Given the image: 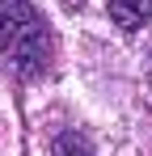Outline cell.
Returning <instances> with one entry per match:
<instances>
[{"label":"cell","instance_id":"cell-4","mask_svg":"<svg viewBox=\"0 0 152 156\" xmlns=\"http://www.w3.org/2000/svg\"><path fill=\"white\" fill-rule=\"evenodd\" d=\"M148 80H152V59H148Z\"/></svg>","mask_w":152,"mask_h":156},{"label":"cell","instance_id":"cell-3","mask_svg":"<svg viewBox=\"0 0 152 156\" xmlns=\"http://www.w3.org/2000/svg\"><path fill=\"white\" fill-rule=\"evenodd\" d=\"M51 156H93V152L85 148V139H76V135H59Z\"/></svg>","mask_w":152,"mask_h":156},{"label":"cell","instance_id":"cell-2","mask_svg":"<svg viewBox=\"0 0 152 156\" xmlns=\"http://www.w3.org/2000/svg\"><path fill=\"white\" fill-rule=\"evenodd\" d=\"M106 9H110L114 26L127 30V34L144 30V21L152 17V0H106Z\"/></svg>","mask_w":152,"mask_h":156},{"label":"cell","instance_id":"cell-1","mask_svg":"<svg viewBox=\"0 0 152 156\" xmlns=\"http://www.w3.org/2000/svg\"><path fill=\"white\" fill-rule=\"evenodd\" d=\"M51 26L34 0H0V59L21 80H34L51 68Z\"/></svg>","mask_w":152,"mask_h":156}]
</instances>
